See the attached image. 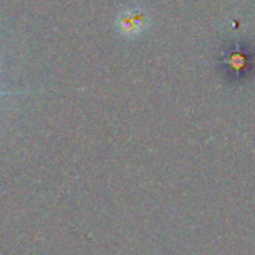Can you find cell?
Returning <instances> with one entry per match:
<instances>
[{"label":"cell","mask_w":255,"mask_h":255,"mask_svg":"<svg viewBox=\"0 0 255 255\" xmlns=\"http://www.w3.org/2000/svg\"><path fill=\"white\" fill-rule=\"evenodd\" d=\"M149 26V15L138 6L123 9L116 20V29L122 36L135 38L141 35Z\"/></svg>","instance_id":"1"},{"label":"cell","mask_w":255,"mask_h":255,"mask_svg":"<svg viewBox=\"0 0 255 255\" xmlns=\"http://www.w3.org/2000/svg\"><path fill=\"white\" fill-rule=\"evenodd\" d=\"M18 93H23V92H3V90H0V96H5V95H18Z\"/></svg>","instance_id":"2"}]
</instances>
